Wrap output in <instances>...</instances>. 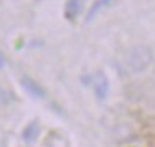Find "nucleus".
<instances>
[{
  "instance_id": "1",
  "label": "nucleus",
  "mask_w": 155,
  "mask_h": 147,
  "mask_svg": "<svg viewBox=\"0 0 155 147\" xmlns=\"http://www.w3.org/2000/svg\"><path fill=\"white\" fill-rule=\"evenodd\" d=\"M152 61V51L143 45H137L134 48L127 50L124 55V68L130 73L142 71L143 68L150 65Z\"/></svg>"
},
{
  "instance_id": "2",
  "label": "nucleus",
  "mask_w": 155,
  "mask_h": 147,
  "mask_svg": "<svg viewBox=\"0 0 155 147\" xmlns=\"http://www.w3.org/2000/svg\"><path fill=\"white\" fill-rule=\"evenodd\" d=\"M93 86H94V93L96 96H97V99H106V96H107L109 93V81L107 78L104 76V73H96L94 75V79H93Z\"/></svg>"
},
{
  "instance_id": "3",
  "label": "nucleus",
  "mask_w": 155,
  "mask_h": 147,
  "mask_svg": "<svg viewBox=\"0 0 155 147\" xmlns=\"http://www.w3.org/2000/svg\"><path fill=\"white\" fill-rule=\"evenodd\" d=\"M21 86L25 88V91H27V93L30 94V96L36 98V99L45 98V94H46V91L41 88V84H40V83H36L35 79L28 78V76L21 78Z\"/></svg>"
},
{
  "instance_id": "4",
  "label": "nucleus",
  "mask_w": 155,
  "mask_h": 147,
  "mask_svg": "<svg viewBox=\"0 0 155 147\" xmlns=\"http://www.w3.org/2000/svg\"><path fill=\"white\" fill-rule=\"evenodd\" d=\"M83 10V0H68L64 5V17L68 20H74Z\"/></svg>"
},
{
  "instance_id": "5",
  "label": "nucleus",
  "mask_w": 155,
  "mask_h": 147,
  "mask_svg": "<svg viewBox=\"0 0 155 147\" xmlns=\"http://www.w3.org/2000/svg\"><path fill=\"white\" fill-rule=\"evenodd\" d=\"M112 2H114V0H96L93 5H91L89 12H87V15H86V22H91L99 12H101V10L107 8V7H109Z\"/></svg>"
},
{
  "instance_id": "6",
  "label": "nucleus",
  "mask_w": 155,
  "mask_h": 147,
  "mask_svg": "<svg viewBox=\"0 0 155 147\" xmlns=\"http://www.w3.org/2000/svg\"><path fill=\"white\" fill-rule=\"evenodd\" d=\"M38 134H40V126H38V122H36V121H31V122L28 124L27 127H25V131H23V139H25L27 142H33Z\"/></svg>"
},
{
  "instance_id": "7",
  "label": "nucleus",
  "mask_w": 155,
  "mask_h": 147,
  "mask_svg": "<svg viewBox=\"0 0 155 147\" xmlns=\"http://www.w3.org/2000/svg\"><path fill=\"white\" fill-rule=\"evenodd\" d=\"M12 101V94L8 93L7 89H3V88H0V109L5 108L8 102Z\"/></svg>"
},
{
  "instance_id": "8",
  "label": "nucleus",
  "mask_w": 155,
  "mask_h": 147,
  "mask_svg": "<svg viewBox=\"0 0 155 147\" xmlns=\"http://www.w3.org/2000/svg\"><path fill=\"white\" fill-rule=\"evenodd\" d=\"M3 66H5V56L0 53V68H3Z\"/></svg>"
}]
</instances>
